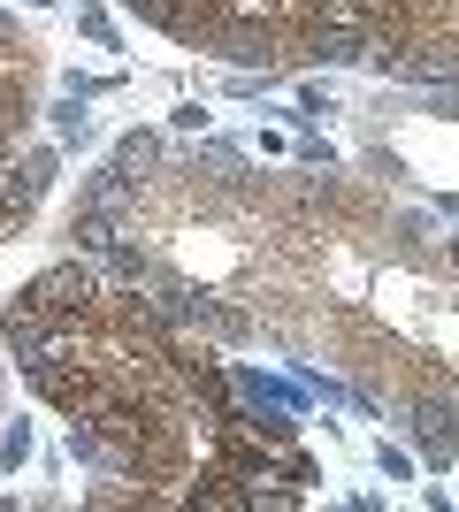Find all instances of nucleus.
Wrapping results in <instances>:
<instances>
[{"label":"nucleus","mask_w":459,"mask_h":512,"mask_svg":"<svg viewBox=\"0 0 459 512\" xmlns=\"http://www.w3.org/2000/svg\"><path fill=\"white\" fill-rule=\"evenodd\" d=\"M23 375L69 413V436L138 505H253L261 444L245 436L215 360L108 283L54 268L8 314Z\"/></svg>","instance_id":"obj_1"},{"label":"nucleus","mask_w":459,"mask_h":512,"mask_svg":"<svg viewBox=\"0 0 459 512\" xmlns=\"http://www.w3.org/2000/svg\"><path fill=\"white\" fill-rule=\"evenodd\" d=\"M169 39L230 54V62H291V54H360L352 0H131Z\"/></svg>","instance_id":"obj_2"},{"label":"nucleus","mask_w":459,"mask_h":512,"mask_svg":"<svg viewBox=\"0 0 459 512\" xmlns=\"http://www.w3.org/2000/svg\"><path fill=\"white\" fill-rule=\"evenodd\" d=\"M360 54L414 77H459V0H352Z\"/></svg>","instance_id":"obj_3"}]
</instances>
